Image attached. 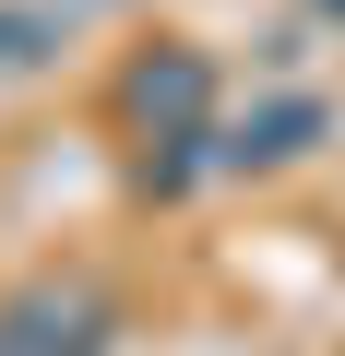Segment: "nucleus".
<instances>
[{
  "label": "nucleus",
  "instance_id": "1",
  "mask_svg": "<svg viewBox=\"0 0 345 356\" xmlns=\"http://www.w3.org/2000/svg\"><path fill=\"white\" fill-rule=\"evenodd\" d=\"M131 107H155V119H203V60H155V72L131 83Z\"/></svg>",
  "mask_w": 345,
  "mask_h": 356
}]
</instances>
